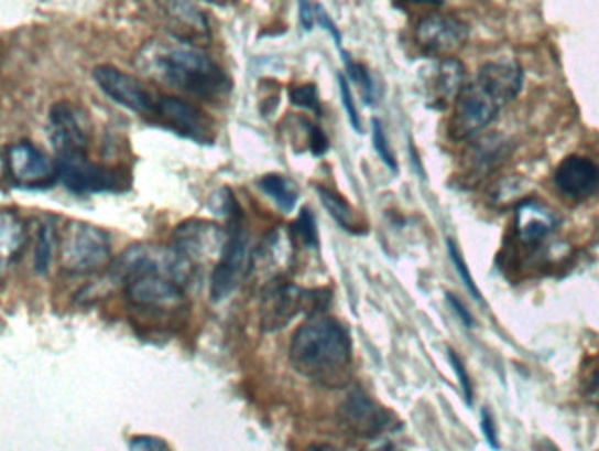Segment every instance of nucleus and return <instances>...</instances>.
<instances>
[{"instance_id":"412c9836","label":"nucleus","mask_w":599,"mask_h":451,"mask_svg":"<svg viewBox=\"0 0 599 451\" xmlns=\"http://www.w3.org/2000/svg\"><path fill=\"white\" fill-rule=\"evenodd\" d=\"M165 13L173 18L179 26H185L192 32H208V22L205 14L200 13L190 0H162Z\"/></svg>"},{"instance_id":"f03ea898","label":"nucleus","mask_w":599,"mask_h":451,"mask_svg":"<svg viewBox=\"0 0 599 451\" xmlns=\"http://www.w3.org/2000/svg\"><path fill=\"white\" fill-rule=\"evenodd\" d=\"M524 71L515 61H492L483 64L473 78L466 82L457 96L448 122V137L466 141L489 128L498 115L519 96Z\"/></svg>"},{"instance_id":"e433bc0d","label":"nucleus","mask_w":599,"mask_h":451,"mask_svg":"<svg viewBox=\"0 0 599 451\" xmlns=\"http://www.w3.org/2000/svg\"><path fill=\"white\" fill-rule=\"evenodd\" d=\"M587 394H589V397H591L592 400L599 402V368L596 371L595 376L591 377V383H589Z\"/></svg>"},{"instance_id":"72a5a7b5","label":"nucleus","mask_w":599,"mask_h":451,"mask_svg":"<svg viewBox=\"0 0 599 451\" xmlns=\"http://www.w3.org/2000/svg\"><path fill=\"white\" fill-rule=\"evenodd\" d=\"M300 18L304 31H312L317 20V6L313 4V0H300Z\"/></svg>"},{"instance_id":"4468645a","label":"nucleus","mask_w":599,"mask_h":451,"mask_svg":"<svg viewBox=\"0 0 599 451\" xmlns=\"http://www.w3.org/2000/svg\"><path fill=\"white\" fill-rule=\"evenodd\" d=\"M94 79H96L97 87L109 99H113L117 105L123 106V108L134 111V114L143 115L149 119V115L153 110L156 93H159L156 88H150L140 78L127 75L118 67L108 66V64L97 66L94 69Z\"/></svg>"},{"instance_id":"58836bf2","label":"nucleus","mask_w":599,"mask_h":451,"mask_svg":"<svg viewBox=\"0 0 599 451\" xmlns=\"http://www.w3.org/2000/svg\"><path fill=\"white\" fill-rule=\"evenodd\" d=\"M394 2H401V4H422V6H444L445 0H394Z\"/></svg>"},{"instance_id":"393cba45","label":"nucleus","mask_w":599,"mask_h":451,"mask_svg":"<svg viewBox=\"0 0 599 451\" xmlns=\"http://www.w3.org/2000/svg\"><path fill=\"white\" fill-rule=\"evenodd\" d=\"M288 99L292 105H296L297 108L312 111V114L320 117L322 106L320 97H318V88L315 84L294 85L288 90Z\"/></svg>"},{"instance_id":"a211bd4d","label":"nucleus","mask_w":599,"mask_h":451,"mask_svg":"<svg viewBox=\"0 0 599 451\" xmlns=\"http://www.w3.org/2000/svg\"><path fill=\"white\" fill-rule=\"evenodd\" d=\"M557 217L547 205L536 200H525L515 211V232L527 246L538 244L556 229Z\"/></svg>"},{"instance_id":"1a4fd4ad","label":"nucleus","mask_w":599,"mask_h":451,"mask_svg":"<svg viewBox=\"0 0 599 451\" xmlns=\"http://www.w3.org/2000/svg\"><path fill=\"white\" fill-rule=\"evenodd\" d=\"M120 281L126 284L129 302L141 311L173 312L185 302V286L165 273L140 270L126 273Z\"/></svg>"},{"instance_id":"ea45409f","label":"nucleus","mask_w":599,"mask_h":451,"mask_svg":"<svg viewBox=\"0 0 599 451\" xmlns=\"http://www.w3.org/2000/svg\"><path fill=\"white\" fill-rule=\"evenodd\" d=\"M304 451H339L338 448L333 447V444L327 443H315L309 444L308 448Z\"/></svg>"},{"instance_id":"f3484780","label":"nucleus","mask_w":599,"mask_h":451,"mask_svg":"<svg viewBox=\"0 0 599 451\" xmlns=\"http://www.w3.org/2000/svg\"><path fill=\"white\" fill-rule=\"evenodd\" d=\"M465 84V64L456 57L442 58L429 79L431 106L445 110L448 105H454Z\"/></svg>"},{"instance_id":"423d86ee","label":"nucleus","mask_w":599,"mask_h":451,"mask_svg":"<svg viewBox=\"0 0 599 451\" xmlns=\"http://www.w3.org/2000/svg\"><path fill=\"white\" fill-rule=\"evenodd\" d=\"M248 261H250V237L241 219V211L239 206H236L229 214L226 246L211 272V284H209L211 300L220 302L227 299L241 284L248 272Z\"/></svg>"},{"instance_id":"0eeeda50","label":"nucleus","mask_w":599,"mask_h":451,"mask_svg":"<svg viewBox=\"0 0 599 451\" xmlns=\"http://www.w3.org/2000/svg\"><path fill=\"white\" fill-rule=\"evenodd\" d=\"M62 184L75 194L122 193L131 185V176L122 168L100 167L85 153L57 155Z\"/></svg>"},{"instance_id":"7c9ffc66","label":"nucleus","mask_w":599,"mask_h":451,"mask_svg":"<svg viewBox=\"0 0 599 451\" xmlns=\"http://www.w3.org/2000/svg\"><path fill=\"white\" fill-rule=\"evenodd\" d=\"M131 451H173L171 444L159 436H134L129 443Z\"/></svg>"},{"instance_id":"2f4dec72","label":"nucleus","mask_w":599,"mask_h":451,"mask_svg":"<svg viewBox=\"0 0 599 451\" xmlns=\"http://www.w3.org/2000/svg\"><path fill=\"white\" fill-rule=\"evenodd\" d=\"M309 135V150H312L315 158H322L324 153L329 150V140H327L326 132L322 131L318 126H313L312 122H304Z\"/></svg>"},{"instance_id":"7ed1b4c3","label":"nucleus","mask_w":599,"mask_h":451,"mask_svg":"<svg viewBox=\"0 0 599 451\" xmlns=\"http://www.w3.org/2000/svg\"><path fill=\"white\" fill-rule=\"evenodd\" d=\"M288 356L301 376L326 388H345L352 379V339L335 318L312 315L301 324Z\"/></svg>"},{"instance_id":"b1692460","label":"nucleus","mask_w":599,"mask_h":451,"mask_svg":"<svg viewBox=\"0 0 599 451\" xmlns=\"http://www.w3.org/2000/svg\"><path fill=\"white\" fill-rule=\"evenodd\" d=\"M345 67H347L348 78L352 79L353 84L359 85L361 88L364 103L373 105L374 99V85L373 78H371L370 71L366 69V66L353 61L348 53L344 52Z\"/></svg>"},{"instance_id":"dca6fc26","label":"nucleus","mask_w":599,"mask_h":451,"mask_svg":"<svg viewBox=\"0 0 599 451\" xmlns=\"http://www.w3.org/2000/svg\"><path fill=\"white\" fill-rule=\"evenodd\" d=\"M554 184L574 200L595 196L599 191V164L584 155H568L557 164Z\"/></svg>"},{"instance_id":"473e14b6","label":"nucleus","mask_w":599,"mask_h":451,"mask_svg":"<svg viewBox=\"0 0 599 451\" xmlns=\"http://www.w3.org/2000/svg\"><path fill=\"white\" fill-rule=\"evenodd\" d=\"M480 418H482V420H480V427H482L487 443H489V447L498 450V448H500V439H498V429H495L494 418H492L491 411L483 408Z\"/></svg>"},{"instance_id":"4be33fe9","label":"nucleus","mask_w":599,"mask_h":451,"mask_svg":"<svg viewBox=\"0 0 599 451\" xmlns=\"http://www.w3.org/2000/svg\"><path fill=\"white\" fill-rule=\"evenodd\" d=\"M25 224L18 219L17 215L4 212L2 226H0V238H2L6 261L20 253L23 244H25Z\"/></svg>"},{"instance_id":"5701e85b","label":"nucleus","mask_w":599,"mask_h":451,"mask_svg":"<svg viewBox=\"0 0 599 451\" xmlns=\"http://www.w3.org/2000/svg\"><path fill=\"white\" fill-rule=\"evenodd\" d=\"M55 240H58L55 228H53L52 224H43L40 232H37L34 247V268L35 272L41 273V276L48 273L50 267H52Z\"/></svg>"},{"instance_id":"2eb2a0df","label":"nucleus","mask_w":599,"mask_h":451,"mask_svg":"<svg viewBox=\"0 0 599 451\" xmlns=\"http://www.w3.org/2000/svg\"><path fill=\"white\" fill-rule=\"evenodd\" d=\"M226 240L227 229L205 219L185 221L174 232V247H178L194 264L215 256L220 258Z\"/></svg>"},{"instance_id":"f8f14e48","label":"nucleus","mask_w":599,"mask_h":451,"mask_svg":"<svg viewBox=\"0 0 599 451\" xmlns=\"http://www.w3.org/2000/svg\"><path fill=\"white\" fill-rule=\"evenodd\" d=\"M50 140L58 155L69 153H85L90 146L91 126L90 115L76 103H55L50 110Z\"/></svg>"},{"instance_id":"bb28decb","label":"nucleus","mask_w":599,"mask_h":451,"mask_svg":"<svg viewBox=\"0 0 599 451\" xmlns=\"http://www.w3.org/2000/svg\"><path fill=\"white\" fill-rule=\"evenodd\" d=\"M448 255H450L451 264L456 267V272L459 273L460 281L465 282L466 290L471 293V297H473L475 300L480 302V300H482V294H480L477 284H475V279L471 277V272H469L465 258L460 256V250L457 249L456 244L451 240H448Z\"/></svg>"},{"instance_id":"ddd939ff","label":"nucleus","mask_w":599,"mask_h":451,"mask_svg":"<svg viewBox=\"0 0 599 451\" xmlns=\"http://www.w3.org/2000/svg\"><path fill=\"white\" fill-rule=\"evenodd\" d=\"M468 23L454 13H431L415 26L418 49L433 57H454L469 40Z\"/></svg>"},{"instance_id":"f257e3e1","label":"nucleus","mask_w":599,"mask_h":451,"mask_svg":"<svg viewBox=\"0 0 599 451\" xmlns=\"http://www.w3.org/2000/svg\"><path fill=\"white\" fill-rule=\"evenodd\" d=\"M135 67L156 84L200 101L226 99L232 88L226 69L205 50L187 41L152 40L144 43L135 55Z\"/></svg>"},{"instance_id":"4c0bfd02","label":"nucleus","mask_w":599,"mask_h":451,"mask_svg":"<svg viewBox=\"0 0 599 451\" xmlns=\"http://www.w3.org/2000/svg\"><path fill=\"white\" fill-rule=\"evenodd\" d=\"M364 451H394L391 441H385V439H374L373 447L366 448Z\"/></svg>"},{"instance_id":"a878e982","label":"nucleus","mask_w":599,"mask_h":451,"mask_svg":"<svg viewBox=\"0 0 599 451\" xmlns=\"http://www.w3.org/2000/svg\"><path fill=\"white\" fill-rule=\"evenodd\" d=\"M294 232H296L297 238L303 241L304 246L317 249V221H315V215L312 214V211H308V208H303V211H301L300 217H297L296 223H294Z\"/></svg>"},{"instance_id":"39448f33","label":"nucleus","mask_w":599,"mask_h":451,"mask_svg":"<svg viewBox=\"0 0 599 451\" xmlns=\"http://www.w3.org/2000/svg\"><path fill=\"white\" fill-rule=\"evenodd\" d=\"M330 303L327 290H303L300 286L273 279L265 284L261 299V326L264 332H279L294 318L306 312L320 315Z\"/></svg>"},{"instance_id":"aec40b11","label":"nucleus","mask_w":599,"mask_h":451,"mask_svg":"<svg viewBox=\"0 0 599 451\" xmlns=\"http://www.w3.org/2000/svg\"><path fill=\"white\" fill-rule=\"evenodd\" d=\"M259 185L283 212L294 211L300 193H297L296 184L288 180L287 176L270 173V175H264L259 180Z\"/></svg>"},{"instance_id":"c85d7f7f","label":"nucleus","mask_w":599,"mask_h":451,"mask_svg":"<svg viewBox=\"0 0 599 451\" xmlns=\"http://www.w3.org/2000/svg\"><path fill=\"white\" fill-rule=\"evenodd\" d=\"M339 94H341V101H344L345 110H347L348 120L352 124L353 131L362 132L361 117L357 111L356 101H353L352 88L348 85V79L344 75L338 76Z\"/></svg>"},{"instance_id":"c756f323","label":"nucleus","mask_w":599,"mask_h":451,"mask_svg":"<svg viewBox=\"0 0 599 451\" xmlns=\"http://www.w3.org/2000/svg\"><path fill=\"white\" fill-rule=\"evenodd\" d=\"M448 359H450L454 373H456L457 379H459L460 388L465 394L466 404L473 406V385H471V377H469L468 371H466L462 359L459 358L456 351H448Z\"/></svg>"},{"instance_id":"cd10ccee","label":"nucleus","mask_w":599,"mask_h":451,"mask_svg":"<svg viewBox=\"0 0 599 451\" xmlns=\"http://www.w3.org/2000/svg\"><path fill=\"white\" fill-rule=\"evenodd\" d=\"M371 126H373L374 150H377L378 155L385 162L386 167L391 168L392 171H397V159H395L394 152H392L391 146H389V140H386L382 122L378 119H373Z\"/></svg>"},{"instance_id":"f704fd0d","label":"nucleus","mask_w":599,"mask_h":451,"mask_svg":"<svg viewBox=\"0 0 599 451\" xmlns=\"http://www.w3.org/2000/svg\"><path fill=\"white\" fill-rule=\"evenodd\" d=\"M317 20L318 23L333 35V40H335L336 44L339 46V44H341V34H339L338 25H336L335 20L329 17V13H327L326 9L322 8V6H317Z\"/></svg>"},{"instance_id":"9b49d317","label":"nucleus","mask_w":599,"mask_h":451,"mask_svg":"<svg viewBox=\"0 0 599 451\" xmlns=\"http://www.w3.org/2000/svg\"><path fill=\"white\" fill-rule=\"evenodd\" d=\"M338 420L350 434L370 441L400 429V421L395 420L394 415L361 390L348 395L341 402L338 408Z\"/></svg>"},{"instance_id":"a19ab883","label":"nucleus","mask_w":599,"mask_h":451,"mask_svg":"<svg viewBox=\"0 0 599 451\" xmlns=\"http://www.w3.org/2000/svg\"><path fill=\"white\" fill-rule=\"evenodd\" d=\"M206 2H211L215 6H229L236 2V0H206Z\"/></svg>"},{"instance_id":"20e7f679","label":"nucleus","mask_w":599,"mask_h":451,"mask_svg":"<svg viewBox=\"0 0 599 451\" xmlns=\"http://www.w3.org/2000/svg\"><path fill=\"white\" fill-rule=\"evenodd\" d=\"M58 259L66 272L94 273L111 264V238L105 229L70 221L58 235Z\"/></svg>"},{"instance_id":"c9c22d12","label":"nucleus","mask_w":599,"mask_h":451,"mask_svg":"<svg viewBox=\"0 0 599 451\" xmlns=\"http://www.w3.org/2000/svg\"><path fill=\"white\" fill-rule=\"evenodd\" d=\"M448 303H450L451 309L456 311V314L459 315L460 321L465 323V326H473V315L468 311V307L465 303L460 302L457 297H454L451 293H447Z\"/></svg>"},{"instance_id":"9d476101","label":"nucleus","mask_w":599,"mask_h":451,"mask_svg":"<svg viewBox=\"0 0 599 451\" xmlns=\"http://www.w3.org/2000/svg\"><path fill=\"white\" fill-rule=\"evenodd\" d=\"M6 175L17 187L48 189L57 184L58 164L31 141H17L6 147Z\"/></svg>"},{"instance_id":"6e6552de","label":"nucleus","mask_w":599,"mask_h":451,"mask_svg":"<svg viewBox=\"0 0 599 451\" xmlns=\"http://www.w3.org/2000/svg\"><path fill=\"white\" fill-rule=\"evenodd\" d=\"M149 119L167 131L176 132L178 137L188 138L196 143L214 146V120L187 99L159 90Z\"/></svg>"},{"instance_id":"6ab92c4d","label":"nucleus","mask_w":599,"mask_h":451,"mask_svg":"<svg viewBox=\"0 0 599 451\" xmlns=\"http://www.w3.org/2000/svg\"><path fill=\"white\" fill-rule=\"evenodd\" d=\"M317 193L322 205L326 208L327 214L336 221V224H339V228L353 233V235L366 233V224L344 196H339L338 193L330 191L329 187H324V185H318Z\"/></svg>"}]
</instances>
